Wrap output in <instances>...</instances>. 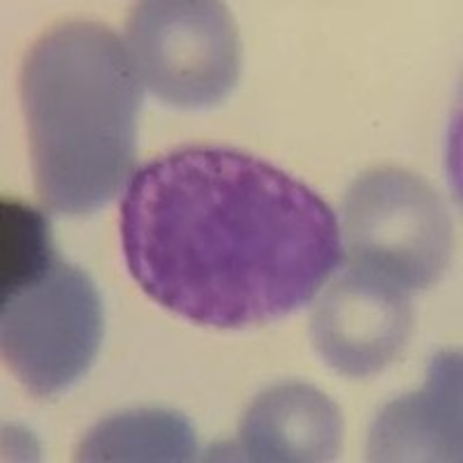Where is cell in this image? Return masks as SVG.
Wrapping results in <instances>:
<instances>
[{
  "instance_id": "cell-1",
  "label": "cell",
  "mask_w": 463,
  "mask_h": 463,
  "mask_svg": "<svg viewBox=\"0 0 463 463\" xmlns=\"http://www.w3.org/2000/svg\"><path fill=\"white\" fill-rule=\"evenodd\" d=\"M128 271L167 311L243 329L304 308L341 267L338 221L306 184L225 146H184L132 174Z\"/></svg>"
},
{
  "instance_id": "cell-2",
  "label": "cell",
  "mask_w": 463,
  "mask_h": 463,
  "mask_svg": "<svg viewBox=\"0 0 463 463\" xmlns=\"http://www.w3.org/2000/svg\"><path fill=\"white\" fill-rule=\"evenodd\" d=\"M35 190L44 209L89 216L135 174L139 81L121 37L90 22L43 35L22 70Z\"/></svg>"
},
{
  "instance_id": "cell-3",
  "label": "cell",
  "mask_w": 463,
  "mask_h": 463,
  "mask_svg": "<svg viewBox=\"0 0 463 463\" xmlns=\"http://www.w3.org/2000/svg\"><path fill=\"white\" fill-rule=\"evenodd\" d=\"M102 332V301L93 280L58 250L0 271L3 359L37 399L63 394L84 378Z\"/></svg>"
},
{
  "instance_id": "cell-4",
  "label": "cell",
  "mask_w": 463,
  "mask_h": 463,
  "mask_svg": "<svg viewBox=\"0 0 463 463\" xmlns=\"http://www.w3.org/2000/svg\"><path fill=\"white\" fill-rule=\"evenodd\" d=\"M347 267L405 292L442 279L452 258V221L431 184L412 172L383 167L359 176L343 202Z\"/></svg>"
},
{
  "instance_id": "cell-5",
  "label": "cell",
  "mask_w": 463,
  "mask_h": 463,
  "mask_svg": "<svg viewBox=\"0 0 463 463\" xmlns=\"http://www.w3.org/2000/svg\"><path fill=\"white\" fill-rule=\"evenodd\" d=\"M126 49L142 86L165 105L209 109L239 84L237 24L213 0H146L132 7Z\"/></svg>"
},
{
  "instance_id": "cell-6",
  "label": "cell",
  "mask_w": 463,
  "mask_h": 463,
  "mask_svg": "<svg viewBox=\"0 0 463 463\" xmlns=\"http://www.w3.org/2000/svg\"><path fill=\"white\" fill-rule=\"evenodd\" d=\"M412 322L411 292L347 267L317 301L311 341L336 373L373 378L403 353Z\"/></svg>"
},
{
  "instance_id": "cell-7",
  "label": "cell",
  "mask_w": 463,
  "mask_h": 463,
  "mask_svg": "<svg viewBox=\"0 0 463 463\" xmlns=\"http://www.w3.org/2000/svg\"><path fill=\"white\" fill-rule=\"evenodd\" d=\"M341 440V411L325 392L306 383H280L248 405L227 458L260 463L334 461Z\"/></svg>"
},
{
  "instance_id": "cell-8",
  "label": "cell",
  "mask_w": 463,
  "mask_h": 463,
  "mask_svg": "<svg viewBox=\"0 0 463 463\" xmlns=\"http://www.w3.org/2000/svg\"><path fill=\"white\" fill-rule=\"evenodd\" d=\"M371 461H461V357L440 353L420 392L378 412L369 436Z\"/></svg>"
},
{
  "instance_id": "cell-9",
  "label": "cell",
  "mask_w": 463,
  "mask_h": 463,
  "mask_svg": "<svg viewBox=\"0 0 463 463\" xmlns=\"http://www.w3.org/2000/svg\"><path fill=\"white\" fill-rule=\"evenodd\" d=\"M195 429L184 415L163 408H139L98 421L84 436L77 461L121 463L193 461Z\"/></svg>"
}]
</instances>
